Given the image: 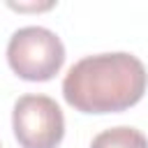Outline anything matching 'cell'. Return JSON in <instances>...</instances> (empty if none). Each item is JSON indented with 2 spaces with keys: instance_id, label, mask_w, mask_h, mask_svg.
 Wrapping results in <instances>:
<instances>
[{
  "instance_id": "obj_1",
  "label": "cell",
  "mask_w": 148,
  "mask_h": 148,
  "mask_svg": "<svg viewBox=\"0 0 148 148\" xmlns=\"http://www.w3.org/2000/svg\"><path fill=\"white\" fill-rule=\"evenodd\" d=\"M148 86L143 62L125 51L86 56L62 81L65 102L81 113H118L134 106Z\"/></svg>"
},
{
  "instance_id": "obj_2",
  "label": "cell",
  "mask_w": 148,
  "mask_h": 148,
  "mask_svg": "<svg viewBox=\"0 0 148 148\" xmlns=\"http://www.w3.org/2000/svg\"><path fill=\"white\" fill-rule=\"evenodd\" d=\"M7 62L25 81H49L65 62V46L53 30L25 25L9 37Z\"/></svg>"
},
{
  "instance_id": "obj_3",
  "label": "cell",
  "mask_w": 148,
  "mask_h": 148,
  "mask_svg": "<svg viewBox=\"0 0 148 148\" xmlns=\"http://www.w3.org/2000/svg\"><path fill=\"white\" fill-rule=\"evenodd\" d=\"M12 127L21 148H56L65 134V116L49 95H21Z\"/></svg>"
},
{
  "instance_id": "obj_4",
  "label": "cell",
  "mask_w": 148,
  "mask_h": 148,
  "mask_svg": "<svg viewBox=\"0 0 148 148\" xmlns=\"http://www.w3.org/2000/svg\"><path fill=\"white\" fill-rule=\"evenodd\" d=\"M90 148H148V139L141 130L120 125L99 132L92 139Z\"/></svg>"
}]
</instances>
